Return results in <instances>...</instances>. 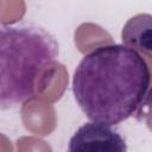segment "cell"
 I'll return each instance as SVG.
<instances>
[{
    "instance_id": "277c9868",
    "label": "cell",
    "mask_w": 152,
    "mask_h": 152,
    "mask_svg": "<svg viewBox=\"0 0 152 152\" xmlns=\"http://www.w3.org/2000/svg\"><path fill=\"white\" fill-rule=\"evenodd\" d=\"M151 20L150 14H138L131 18L122 28L121 37L124 44L139 51H145L147 57H151V32H142V26L146 21Z\"/></svg>"
},
{
    "instance_id": "6da1fadb",
    "label": "cell",
    "mask_w": 152,
    "mask_h": 152,
    "mask_svg": "<svg viewBox=\"0 0 152 152\" xmlns=\"http://www.w3.org/2000/svg\"><path fill=\"white\" fill-rule=\"evenodd\" d=\"M150 83V66L137 50L108 44L96 46L81 59L72 91L90 121L114 126L141 113Z\"/></svg>"
},
{
    "instance_id": "3957f363",
    "label": "cell",
    "mask_w": 152,
    "mask_h": 152,
    "mask_svg": "<svg viewBox=\"0 0 152 152\" xmlns=\"http://www.w3.org/2000/svg\"><path fill=\"white\" fill-rule=\"evenodd\" d=\"M68 150L71 152H126L127 145L110 125L91 121L75 132Z\"/></svg>"
},
{
    "instance_id": "7a4b0ae2",
    "label": "cell",
    "mask_w": 152,
    "mask_h": 152,
    "mask_svg": "<svg viewBox=\"0 0 152 152\" xmlns=\"http://www.w3.org/2000/svg\"><path fill=\"white\" fill-rule=\"evenodd\" d=\"M58 57L56 39L33 25H0V109L24 104Z\"/></svg>"
}]
</instances>
